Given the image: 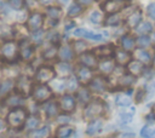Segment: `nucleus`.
Segmentation results:
<instances>
[{"label":"nucleus","mask_w":155,"mask_h":138,"mask_svg":"<svg viewBox=\"0 0 155 138\" xmlns=\"http://www.w3.org/2000/svg\"><path fill=\"white\" fill-rule=\"evenodd\" d=\"M16 31L12 27L7 25V24H0V38L2 39H11L12 36H15Z\"/></svg>","instance_id":"obj_35"},{"label":"nucleus","mask_w":155,"mask_h":138,"mask_svg":"<svg viewBox=\"0 0 155 138\" xmlns=\"http://www.w3.org/2000/svg\"><path fill=\"white\" fill-rule=\"evenodd\" d=\"M76 79L79 80L80 84H90L91 80L93 79V70L91 68H87L85 65H79L76 68Z\"/></svg>","instance_id":"obj_11"},{"label":"nucleus","mask_w":155,"mask_h":138,"mask_svg":"<svg viewBox=\"0 0 155 138\" xmlns=\"http://www.w3.org/2000/svg\"><path fill=\"white\" fill-rule=\"evenodd\" d=\"M136 42H137V45H138L139 47H148V46H150V44H151L150 38H149L148 35H140V36L136 40Z\"/></svg>","instance_id":"obj_43"},{"label":"nucleus","mask_w":155,"mask_h":138,"mask_svg":"<svg viewBox=\"0 0 155 138\" xmlns=\"http://www.w3.org/2000/svg\"><path fill=\"white\" fill-rule=\"evenodd\" d=\"M153 39H154V40H155V33H154V34H153Z\"/></svg>","instance_id":"obj_58"},{"label":"nucleus","mask_w":155,"mask_h":138,"mask_svg":"<svg viewBox=\"0 0 155 138\" xmlns=\"http://www.w3.org/2000/svg\"><path fill=\"white\" fill-rule=\"evenodd\" d=\"M105 111V105L102 100L94 99L91 100L88 104H86V108L84 109L82 116L85 120H93L101 117Z\"/></svg>","instance_id":"obj_3"},{"label":"nucleus","mask_w":155,"mask_h":138,"mask_svg":"<svg viewBox=\"0 0 155 138\" xmlns=\"http://www.w3.org/2000/svg\"><path fill=\"white\" fill-rule=\"evenodd\" d=\"M57 56H58V47H57V45L52 44L51 46H48L47 48H45L42 51V58L46 59V61H51V59L56 58Z\"/></svg>","instance_id":"obj_33"},{"label":"nucleus","mask_w":155,"mask_h":138,"mask_svg":"<svg viewBox=\"0 0 155 138\" xmlns=\"http://www.w3.org/2000/svg\"><path fill=\"white\" fill-rule=\"evenodd\" d=\"M103 128V120L102 119H93L90 121L87 128H86V133L88 136H96L98 134Z\"/></svg>","instance_id":"obj_21"},{"label":"nucleus","mask_w":155,"mask_h":138,"mask_svg":"<svg viewBox=\"0 0 155 138\" xmlns=\"http://www.w3.org/2000/svg\"><path fill=\"white\" fill-rule=\"evenodd\" d=\"M71 47H73V50H74L75 53H80L81 54V53L86 52L88 45H87V42H85L82 40H76V41H74L71 44Z\"/></svg>","instance_id":"obj_39"},{"label":"nucleus","mask_w":155,"mask_h":138,"mask_svg":"<svg viewBox=\"0 0 155 138\" xmlns=\"http://www.w3.org/2000/svg\"><path fill=\"white\" fill-rule=\"evenodd\" d=\"M0 56L5 62H16V59L19 57V45L12 40L5 41L0 47Z\"/></svg>","instance_id":"obj_2"},{"label":"nucleus","mask_w":155,"mask_h":138,"mask_svg":"<svg viewBox=\"0 0 155 138\" xmlns=\"http://www.w3.org/2000/svg\"><path fill=\"white\" fill-rule=\"evenodd\" d=\"M59 105L57 102H48L47 105L45 107V114L48 119H53L56 116H58V111H59Z\"/></svg>","instance_id":"obj_29"},{"label":"nucleus","mask_w":155,"mask_h":138,"mask_svg":"<svg viewBox=\"0 0 155 138\" xmlns=\"http://www.w3.org/2000/svg\"><path fill=\"white\" fill-rule=\"evenodd\" d=\"M124 18H122V15H120L119 12L117 13H111L109 15L105 21H104V25H108V27H117L122 23Z\"/></svg>","instance_id":"obj_27"},{"label":"nucleus","mask_w":155,"mask_h":138,"mask_svg":"<svg viewBox=\"0 0 155 138\" xmlns=\"http://www.w3.org/2000/svg\"><path fill=\"white\" fill-rule=\"evenodd\" d=\"M74 133V128L68 125H61L56 131V138H69Z\"/></svg>","instance_id":"obj_31"},{"label":"nucleus","mask_w":155,"mask_h":138,"mask_svg":"<svg viewBox=\"0 0 155 138\" xmlns=\"http://www.w3.org/2000/svg\"><path fill=\"white\" fill-rule=\"evenodd\" d=\"M57 1H58L61 5H67L68 2H70V0H57Z\"/></svg>","instance_id":"obj_54"},{"label":"nucleus","mask_w":155,"mask_h":138,"mask_svg":"<svg viewBox=\"0 0 155 138\" xmlns=\"http://www.w3.org/2000/svg\"><path fill=\"white\" fill-rule=\"evenodd\" d=\"M125 6H126V0H105L101 7L105 13L111 15L120 12L121 10L125 8Z\"/></svg>","instance_id":"obj_7"},{"label":"nucleus","mask_w":155,"mask_h":138,"mask_svg":"<svg viewBox=\"0 0 155 138\" xmlns=\"http://www.w3.org/2000/svg\"><path fill=\"white\" fill-rule=\"evenodd\" d=\"M74 50L70 45H63L58 48V58L62 62H69L74 58Z\"/></svg>","instance_id":"obj_20"},{"label":"nucleus","mask_w":155,"mask_h":138,"mask_svg":"<svg viewBox=\"0 0 155 138\" xmlns=\"http://www.w3.org/2000/svg\"><path fill=\"white\" fill-rule=\"evenodd\" d=\"M93 0H78V4H80L81 6H87L90 4H92Z\"/></svg>","instance_id":"obj_52"},{"label":"nucleus","mask_w":155,"mask_h":138,"mask_svg":"<svg viewBox=\"0 0 155 138\" xmlns=\"http://www.w3.org/2000/svg\"><path fill=\"white\" fill-rule=\"evenodd\" d=\"M151 114L154 115V117H155V104L153 105V108H151Z\"/></svg>","instance_id":"obj_56"},{"label":"nucleus","mask_w":155,"mask_h":138,"mask_svg":"<svg viewBox=\"0 0 155 138\" xmlns=\"http://www.w3.org/2000/svg\"><path fill=\"white\" fill-rule=\"evenodd\" d=\"M133 56H134V58H136L137 61L142 62L143 64H149V63L151 62V56H150V53H149L148 51L143 50V48L136 50L134 53H133Z\"/></svg>","instance_id":"obj_28"},{"label":"nucleus","mask_w":155,"mask_h":138,"mask_svg":"<svg viewBox=\"0 0 155 138\" xmlns=\"http://www.w3.org/2000/svg\"><path fill=\"white\" fill-rule=\"evenodd\" d=\"M134 82H136V76H133L130 73H127V74H124L122 76H120L117 84L122 88H130Z\"/></svg>","instance_id":"obj_30"},{"label":"nucleus","mask_w":155,"mask_h":138,"mask_svg":"<svg viewBox=\"0 0 155 138\" xmlns=\"http://www.w3.org/2000/svg\"><path fill=\"white\" fill-rule=\"evenodd\" d=\"M127 73H130L131 75L133 76H138V75H142L143 71H144V67H143V63L134 59V61H131L127 65Z\"/></svg>","instance_id":"obj_23"},{"label":"nucleus","mask_w":155,"mask_h":138,"mask_svg":"<svg viewBox=\"0 0 155 138\" xmlns=\"http://www.w3.org/2000/svg\"><path fill=\"white\" fill-rule=\"evenodd\" d=\"M114 58H115V62L119 63L120 65H127L132 61V54L128 51L124 50V48L122 50L119 48V50H115Z\"/></svg>","instance_id":"obj_17"},{"label":"nucleus","mask_w":155,"mask_h":138,"mask_svg":"<svg viewBox=\"0 0 155 138\" xmlns=\"http://www.w3.org/2000/svg\"><path fill=\"white\" fill-rule=\"evenodd\" d=\"M136 30L139 35H147L153 30V24L150 22H140L139 25L136 28Z\"/></svg>","instance_id":"obj_38"},{"label":"nucleus","mask_w":155,"mask_h":138,"mask_svg":"<svg viewBox=\"0 0 155 138\" xmlns=\"http://www.w3.org/2000/svg\"><path fill=\"white\" fill-rule=\"evenodd\" d=\"M131 102H132V99H131L130 94H128V93H125V92L119 93V94H116V97H115V103H116L119 107H128V105L131 104Z\"/></svg>","instance_id":"obj_34"},{"label":"nucleus","mask_w":155,"mask_h":138,"mask_svg":"<svg viewBox=\"0 0 155 138\" xmlns=\"http://www.w3.org/2000/svg\"><path fill=\"white\" fill-rule=\"evenodd\" d=\"M140 136L143 138H155V128H151L149 126H144L140 130Z\"/></svg>","instance_id":"obj_42"},{"label":"nucleus","mask_w":155,"mask_h":138,"mask_svg":"<svg viewBox=\"0 0 155 138\" xmlns=\"http://www.w3.org/2000/svg\"><path fill=\"white\" fill-rule=\"evenodd\" d=\"M140 21H142V10L136 7V8L127 16V18H126V24H127L128 28L132 29V28H137V27L139 25Z\"/></svg>","instance_id":"obj_15"},{"label":"nucleus","mask_w":155,"mask_h":138,"mask_svg":"<svg viewBox=\"0 0 155 138\" xmlns=\"http://www.w3.org/2000/svg\"><path fill=\"white\" fill-rule=\"evenodd\" d=\"M74 35L75 36H80V38H84V39H88V40H92V41H101L103 39L102 34H96L93 31H90L85 28H78L74 30Z\"/></svg>","instance_id":"obj_16"},{"label":"nucleus","mask_w":155,"mask_h":138,"mask_svg":"<svg viewBox=\"0 0 155 138\" xmlns=\"http://www.w3.org/2000/svg\"><path fill=\"white\" fill-rule=\"evenodd\" d=\"M4 126H5V121H4V120L0 117V131L4 128Z\"/></svg>","instance_id":"obj_55"},{"label":"nucleus","mask_w":155,"mask_h":138,"mask_svg":"<svg viewBox=\"0 0 155 138\" xmlns=\"http://www.w3.org/2000/svg\"><path fill=\"white\" fill-rule=\"evenodd\" d=\"M34 82L28 79L27 76H19L16 81H15V88L17 92H19L23 96H27L28 93H31Z\"/></svg>","instance_id":"obj_9"},{"label":"nucleus","mask_w":155,"mask_h":138,"mask_svg":"<svg viewBox=\"0 0 155 138\" xmlns=\"http://www.w3.org/2000/svg\"><path fill=\"white\" fill-rule=\"evenodd\" d=\"M97 68L103 75H109L115 69V61H113L111 58H103L101 62H98Z\"/></svg>","instance_id":"obj_18"},{"label":"nucleus","mask_w":155,"mask_h":138,"mask_svg":"<svg viewBox=\"0 0 155 138\" xmlns=\"http://www.w3.org/2000/svg\"><path fill=\"white\" fill-rule=\"evenodd\" d=\"M39 2H40L42 6L50 7V6H53V2H54V0H39Z\"/></svg>","instance_id":"obj_51"},{"label":"nucleus","mask_w":155,"mask_h":138,"mask_svg":"<svg viewBox=\"0 0 155 138\" xmlns=\"http://www.w3.org/2000/svg\"><path fill=\"white\" fill-rule=\"evenodd\" d=\"M46 38H47V40H48L51 44H53V45H57L58 41H59V34H58L57 31H53V30L48 31L47 35H46Z\"/></svg>","instance_id":"obj_44"},{"label":"nucleus","mask_w":155,"mask_h":138,"mask_svg":"<svg viewBox=\"0 0 155 138\" xmlns=\"http://www.w3.org/2000/svg\"><path fill=\"white\" fill-rule=\"evenodd\" d=\"M93 52H94V54H96L97 57H101V58L103 59V58H110V57L114 54L115 48H114L113 45L108 44V45H102V46H99V47H96Z\"/></svg>","instance_id":"obj_19"},{"label":"nucleus","mask_w":155,"mask_h":138,"mask_svg":"<svg viewBox=\"0 0 155 138\" xmlns=\"http://www.w3.org/2000/svg\"><path fill=\"white\" fill-rule=\"evenodd\" d=\"M144 97H145V91L144 90H138V92H137V96H136V102H142L143 99H144Z\"/></svg>","instance_id":"obj_49"},{"label":"nucleus","mask_w":155,"mask_h":138,"mask_svg":"<svg viewBox=\"0 0 155 138\" xmlns=\"http://www.w3.org/2000/svg\"><path fill=\"white\" fill-rule=\"evenodd\" d=\"M54 70H56V73L59 76H63V77L70 76L71 73H73V68L70 67V64L68 62H62V61H59L58 63H56Z\"/></svg>","instance_id":"obj_22"},{"label":"nucleus","mask_w":155,"mask_h":138,"mask_svg":"<svg viewBox=\"0 0 155 138\" xmlns=\"http://www.w3.org/2000/svg\"><path fill=\"white\" fill-rule=\"evenodd\" d=\"M34 53H35L34 45L28 42L27 40L19 45V57L23 61H30L34 57Z\"/></svg>","instance_id":"obj_14"},{"label":"nucleus","mask_w":155,"mask_h":138,"mask_svg":"<svg viewBox=\"0 0 155 138\" xmlns=\"http://www.w3.org/2000/svg\"><path fill=\"white\" fill-rule=\"evenodd\" d=\"M79 62L81 65H85L87 68H96L98 65V59L97 56L94 54V52H84L80 54L79 57Z\"/></svg>","instance_id":"obj_13"},{"label":"nucleus","mask_w":155,"mask_h":138,"mask_svg":"<svg viewBox=\"0 0 155 138\" xmlns=\"http://www.w3.org/2000/svg\"><path fill=\"white\" fill-rule=\"evenodd\" d=\"M44 24V15L40 12H31L27 19V28L30 31H38Z\"/></svg>","instance_id":"obj_8"},{"label":"nucleus","mask_w":155,"mask_h":138,"mask_svg":"<svg viewBox=\"0 0 155 138\" xmlns=\"http://www.w3.org/2000/svg\"><path fill=\"white\" fill-rule=\"evenodd\" d=\"M78 86H79V80L78 79H69L68 81H67V90H69V91H75L76 88H78Z\"/></svg>","instance_id":"obj_47"},{"label":"nucleus","mask_w":155,"mask_h":138,"mask_svg":"<svg viewBox=\"0 0 155 138\" xmlns=\"http://www.w3.org/2000/svg\"><path fill=\"white\" fill-rule=\"evenodd\" d=\"M8 5L15 10H21L25 5V0H8Z\"/></svg>","instance_id":"obj_46"},{"label":"nucleus","mask_w":155,"mask_h":138,"mask_svg":"<svg viewBox=\"0 0 155 138\" xmlns=\"http://www.w3.org/2000/svg\"><path fill=\"white\" fill-rule=\"evenodd\" d=\"M15 88V80L12 79H5L0 82V98H5L8 96L12 90Z\"/></svg>","instance_id":"obj_24"},{"label":"nucleus","mask_w":155,"mask_h":138,"mask_svg":"<svg viewBox=\"0 0 155 138\" xmlns=\"http://www.w3.org/2000/svg\"><path fill=\"white\" fill-rule=\"evenodd\" d=\"M120 45H121V47H122L124 50H126V51L131 52V51H133V50H134V47H136L137 42H136V39H134L132 35L126 34V35L121 36V39H120Z\"/></svg>","instance_id":"obj_25"},{"label":"nucleus","mask_w":155,"mask_h":138,"mask_svg":"<svg viewBox=\"0 0 155 138\" xmlns=\"http://www.w3.org/2000/svg\"><path fill=\"white\" fill-rule=\"evenodd\" d=\"M28 117V113L23 107H18V108H13L11 109L7 115H6V122L10 127L18 130L22 126H24L25 120Z\"/></svg>","instance_id":"obj_1"},{"label":"nucleus","mask_w":155,"mask_h":138,"mask_svg":"<svg viewBox=\"0 0 155 138\" xmlns=\"http://www.w3.org/2000/svg\"><path fill=\"white\" fill-rule=\"evenodd\" d=\"M151 63H153V67H154V68H155V58H154V59H153V61H151Z\"/></svg>","instance_id":"obj_57"},{"label":"nucleus","mask_w":155,"mask_h":138,"mask_svg":"<svg viewBox=\"0 0 155 138\" xmlns=\"http://www.w3.org/2000/svg\"><path fill=\"white\" fill-rule=\"evenodd\" d=\"M31 97L38 103H45L53 97V92L46 84H34L31 90Z\"/></svg>","instance_id":"obj_4"},{"label":"nucleus","mask_w":155,"mask_h":138,"mask_svg":"<svg viewBox=\"0 0 155 138\" xmlns=\"http://www.w3.org/2000/svg\"><path fill=\"white\" fill-rule=\"evenodd\" d=\"M46 15H47L51 19L58 21V19L62 17V8H61V7H57V6H50V7H47V10H46Z\"/></svg>","instance_id":"obj_37"},{"label":"nucleus","mask_w":155,"mask_h":138,"mask_svg":"<svg viewBox=\"0 0 155 138\" xmlns=\"http://www.w3.org/2000/svg\"><path fill=\"white\" fill-rule=\"evenodd\" d=\"M51 134V130L48 126H42L41 128H36L34 131H31L30 133V138H50Z\"/></svg>","instance_id":"obj_32"},{"label":"nucleus","mask_w":155,"mask_h":138,"mask_svg":"<svg viewBox=\"0 0 155 138\" xmlns=\"http://www.w3.org/2000/svg\"><path fill=\"white\" fill-rule=\"evenodd\" d=\"M54 75H56V70L53 67L41 65L38 68L35 73V81L36 84H47L53 80Z\"/></svg>","instance_id":"obj_5"},{"label":"nucleus","mask_w":155,"mask_h":138,"mask_svg":"<svg viewBox=\"0 0 155 138\" xmlns=\"http://www.w3.org/2000/svg\"><path fill=\"white\" fill-rule=\"evenodd\" d=\"M58 105L63 113H71L74 111L75 105H76V97H74L70 93L63 94L58 100Z\"/></svg>","instance_id":"obj_10"},{"label":"nucleus","mask_w":155,"mask_h":138,"mask_svg":"<svg viewBox=\"0 0 155 138\" xmlns=\"http://www.w3.org/2000/svg\"><path fill=\"white\" fill-rule=\"evenodd\" d=\"M81 12H82V6H81L80 4H78V2L71 4V5L69 6V8H68V16H69L70 18L78 17Z\"/></svg>","instance_id":"obj_40"},{"label":"nucleus","mask_w":155,"mask_h":138,"mask_svg":"<svg viewBox=\"0 0 155 138\" xmlns=\"http://www.w3.org/2000/svg\"><path fill=\"white\" fill-rule=\"evenodd\" d=\"M0 67H1V59H0Z\"/></svg>","instance_id":"obj_59"},{"label":"nucleus","mask_w":155,"mask_h":138,"mask_svg":"<svg viewBox=\"0 0 155 138\" xmlns=\"http://www.w3.org/2000/svg\"><path fill=\"white\" fill-rule=\"evenodd\" d=\"M25 102V96L21 94L19 92H11L8 96H6L2 100V105L6 107V108H10V109H13V108H18V107H22Z\"/></svg>","instance_id":"obj_6"},{"label":"nucleus","mask_w":155,"mask_h":138,"mask_svg":"<svg viewBox=\"0 0 155 138\" xmlns=\"http://www.w3.org/2000/svg\"><path fill=\"white\" fill-rule=\"evenodd\" d=\"M134 134L133 133H122L120 134V138H133Z\"/></svg>","instance_id":"obj_53"},{"label":"nucleus","mask_w":155,"mask_h":138,"mask_svg":"<svg viewBox=\"0 0 155 138\" xmlns=\"http://www.w3.org/2000/svg\"><path fill=\"white\" fill-rule=\"evenodd\" d=\"M76 99H78L81 104H88V103L92 100L90 88H86V87L79 88L78 92H76Z\"/></svg>","instance_id":"obj_26"},{"label":"nucleus","mask_w":155,"mask_h":138,"mask_svg":"<svg viewBox=\"0 0 155 138\" xmlns=\"http://www.w3.org/2000/svg\"><path fill=\"white\" fill-rule=\"evenodd\" d=\"M90 21L94 24H99L102 22V13L99 11H92L90 15Z\"/></svg>","instance_id":"obj_45"},{"label":"nucleus","mask_w":155,"mask_h":138,"mask_svg":"<svg viewBox=\"0 0 155 138\" xmlns=\"http://www.w3.org/2000/svg\"><path fill=\"white\" fill-rule=\"evenodd\" d=\"M133 114H134V108H132V110L128 111V113L121 111V113L119 114V121H120L121 123H128V122L132 120Z\"/></svg>","instance_id":"obj_41"},{"label":"nucleus","mask_w":155,"mask_h":138,"mask_svg":"<svg viewBox=\"0 0 155 138\" xmlns=\"http://www.w3.org/2000/svg\"><path fill=\"white\" fill-rule=\"evenodd\" d=\"M88 85H90V91H91V92H94V93H103V92L107 90V87H108V81L105 80L104 76L98 75V76H94V77L91 80V82H90Z\"/></svg>","instance_id":"obj_12"},{"label":"nucleus","mask_w":155,"mask_h":138,"mask_svg":"<svg viewBox=\"0 0 155 138\" xmlns=\"http://www.w3.org/2000/svg\"><path fill=\"white\" fill-rule=\"evenodd\" d=\"M147 12H148V16H149L150 18L155 19V2H153V4H150V5L148 6Z\"/></svg>","instance_id":"obj_48"},{"label":"nucleus","mask_w":155,"mask_h":138,"mask_svg":"<svg viewBox=\"0 0 155 138\" xmlns=\"http://www.w3.org/2000/svg\"><path fill=\"white\" fill-rule=\"evenodd\" d=\"M57 121L59 122V123H65V122H69L70 121V117L68 116V115H65V114H63V115H59L58 116V119H57Z\"/></svg>","instance_id":"obj_50"},{"label":"nucleus","mask_w":155,"mask_h":138,"mask_svg":"<svg viewBox=\"0 0 155 138\" xmlns=\"http://www.w3.org/2000/svg\"><path fill=\"white\" fill-rule=\"evenodd\" d=\"M39 125H40V119L38 116H35V115H30V116L27 117L24 127L27 130H29V131H34V130H36V127Z\"/></svg>","instance_id":"obj_36"}]
</instances>
